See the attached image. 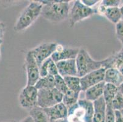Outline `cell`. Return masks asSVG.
<instances>
[{"instance_id":"4dcf8cb0","label":"cell","mask_w":123,"mask_h":122,"mask_svg":"<svg viewBox=\"0 0 123 122\" xmlns=\"http://www.w3.org/2000/svg\"><path fill=\"white\" fill-rule=\"evenodd\" d=\"M48 73L49 75L53 76H55L59 75L58 73V67L56 66V64L55 62H54L52 59L51 58L50 62L49 65V68H48Z\"/></svg>"},{"instance_id":"74e56055","label":"cell","mask_w":123,"mask_h":122,"mask_svg":"<svg viewBox=\"0 0 123 122\" xmlns=\"http://www.w3.org/2000/svg\"><path fill=\"white\" fill-rule=\"evenodd\" d=\"M119 8H120L121 13V14H122V16H123V5L121 7H119Z\"/></svg>"},{"instance_id":"f1b7e54d","label":"cell","mask_w":123,"mask_h":122,"mask_svg":"<svg viewBox=\"0 0 123 122\" xmlns=\"http://www.w3.org/2000/svg\"><path fill=\"white\" fill-rule=\"evenodd\" d=\"M51 60V58L46 59V60L42 62V64L39 67V72H40V76L45 77L49 75L48 73V68H49V65Z\"/></svg>"},{"instance_id":"60d3db41","label":"cell","mask_w":123,"mask_h":122,"mask_svg":"<svg viewBox=\"0 0 123 122\" xmlns=\"http://www.w3.org/2000/svg\"><path fill=\"white\" fill-rule=\"evenodd\" d=\"M121 112L122 114H123V110H121Z\"/></svg>"},{"instance_id":"ab89813d","label":"cell","mask_w":123,"mask_h":122,"mask_svg":"<svg viewBox=\"0 0 123 122\" xmlns=\"http://www.w3.org/2000/svg\"><path fill=\"white\" fill-rule=\"evenodd\" d=\"M17 122L15 120H11V121H7V122Z\"/></svg>"},{"instance_id":"ba28073f","label":"cell","mask_w":123,"mask_h":122,"mask_svg":"<svg viewBox=\"0 0 123 122\" xmlns=\"http://www.w3.org/2000/svg\"><path fill=\"white\" fill-rule=\"evenodd\" d=\"M56 46L57 43L53 42L45 43L30 50L39 67L41 66L43 61L51 58V55L54 53L56 49Z\"/></svg>"},{"instance_id":"603a6c76","label":"cell","mask_w":123,"mask_h":122,"mask_svg":"<svg viewBox=\"0 0 123 122\" xmlns=\"http://www.w3.org/2000/svg\"><path fill=\"white\" fill-rule=\"evenodd\" d=\"M79 93L75 92L69 89L66 92L63 94L62 103L69 109V107H72L77 103L79 101Z\"/></svg>"},{"instance_id":"30bf717a","label":"cell","mask_w":123,"mask_h":122,"mask_svg":"<svg viewBox=\"0 0 123 122\" xmlns=\"http://www.w3.org/2000/svg\"><path fill=\"white\" fill-rule=\"evenodd\" d=\"M80 49L73 48L69 47L64 46L60 44H57L56 49L54 53L51 55V58L55 62L61 60L75 59Z\"/></svg>"},{"instance_id":"d6a6232c","label":"cell","mask_w":123,"mask_h":122,"mask_svg":"<svg viewBox=\"0 0 123 122\" xmlns=\"http://www.w3.org/2000/svg\"><path fill=\"white\" fill-rule=\"evenodd\" d=\"M115 122H123V116L121 110H115Z\"/></svg>"},{"instance_id":"4fadbf2b","label":"cell","mask_w":123,"mask_h":122,"mask_svg":"<svg viewBox=\"0 0 123 122\" xmlns=\"http://www.w3.org/2000/svg\"><path fill=\"white\" fill-rule=\"evenodd\" d=\"M103 68L105 70L115 68L123 74V50L103 60Z\"/></svg>"},{"instance_id":"d4e9b609","label":"cell","mask_w":123,"mask_h":122,"mask_svg":"<svg viewBox=\"0 0 123 122\" xmlns=\"http://www.w3.org/2000/svg\"><path fill=\"white\" fill-rule=\"evenodd\" d=\"M55 87L59 91L61 92L62 94L66 93L69 90V88L68 87L64 78L60 75L55 76Z\"/></svg>"},{"instance_id":"836d02e7","label":"cell","mask_w":123,"mask_h":122,"mask_svg":"<svg viewBox=\"0 0 123 122\" xmlns=\"http://www.w3.org/2000/svg\"><path fill=\"white\" fill-rule=\"evenodd\" d=\"M6 31V25L3 22H0V39H2Z\"/></svg>"},{"instance_id":"2e32d148","label":"cell","mask_w":123,"mask_h":122,"mask_svg":"<svg viewBox=\"0 0 123 122\" xmlns=\"http://www.w3.org/2000/svg\"><path fill=\"white\" fill-rule=\"evenodd\" d=\"M94 116L92 122H105L106 112L105 101L102 97L93 102Z\"/></svg>"},{"instance_id":"6da1fadb","label":"cell","mask_w":123,"mask_h":122,"mask_svg":"<svg viewBox=\"0 0 123 122\" xmlns=\"http://www.w3.org/2000/svg\"><path fill=\"white\" fill-rule=\"evenodd\" d=\"M43 4L41 15L53 23H59L66 20L69 15V1L45 0L39 1Z\"/></svg>"},{"instance_id":"8992f818","label":"cell","mask_w":123,"mask_h":122,"mask_svg":"<svg viewBox=\"0 0 123 122\" xmlns=\"http://www.w3.org/2000/svg\"><path fill=\"white\" fill-rule=\"evenodd\" d=\"M27 82L26 86H34L40 79L39 67L30 51H28L25 59Z\"/></svg>"},{"instance_id":"7402d4cb","label":"cell","mask_w":123,"mask_h":122,"mask_svg":"<svg viewBox=\"0 0 123 122\" xmlns=\"http://www.w3.org/2000/svg\"><path fill=\"white\" fill-rule=\"evenodd\" d=\"M79 104H80L84 108L85 111L86 122H92L94 116V105L93 102L86 99H79Z\"/></svg>"},{"instance_id":"ac0fdd59","label":"cell","mask_w":123,"mask_h":122,"mask_svg":"<svg viewBox=\"0 0 123 122\" xmlns=\"http://www.w3.org/2000/svg\"><path fill=\"white\" fill-rule=\"evenodd\" d=\"M105 84V82L103 81L95 86L89 87V89L85 91V99L94 102V101L103 97Z\"/></svg>"},{"instance_id":"f35d334b","label":"cell","mask_w":123,"mask_h":122,"mask_svg":"<svg viewBox=\"0 0 123 122\" xmlns=\"http://www.w3.org/2000/svg\"><path fill=\"white\" fill-rule=\"evenodd\" d=\"M2 43H3V40L0 39V45L2 44ZM0 60H1V52H0Z\"/></svg>"},{"instance_id":"1f68e13d","label":"cell","mask_w":123,"mask_h":122,"mask_svg":"<svg viewBox=\"0 0 123 122\" xmlns=\"http://www.w3.org/2000/svg\"><path fill=\"white\" fill-rule=\"evenodd\" d=\"M81 1L86 6L89 7H92L98 2H99V0H81Z\"/></svg>"},{"instance_id":"d6986e66","label":"cell","mask_w":123,"mask_h":122,"mask_svg":"<svg viewBox=\"0 0 123 122\" xmlns=\"http://www.w3.org/2000/svg\"><path fill=\"white\" fill-rule=\"evenodd\" d=\"M29 116L33 118L34 122H50L49 117L44 109L37 106L30 109Z\"/></svg>"},{"instance_id":"f546056e","label":"cell","mask_w":123,"mask_h":122,"mask_svg":"<svg viewBox=\"0 0 123 122\" xmlns=\"http://www.w3.org/2000/svg\"><path fill=\"white\" fill-rule=\"evenodd\" d=\"M119 0H103L102 1L101 5L105 7H119L121 4Z\"/></svg>"},{"instance_id":"8fae6325","label":"cell","mask_w":123,"mask_h":122,"mask_svg":"<svg viewBox=\"0 0 123 122\" xmlns=\"http://www.w3.org/2000/svg\"><path fill=\"white\" fill-rule=\"evenodd\" d=\"M59 75L63 78L66 76H78L75 59L61 60L56 62Z\"/></svg>"},{"instance_id":"8d00e7d4","label":"cell","mask_w":123,"mask_h":122,"mask_svg":"<svg viewBox=\"0 0 123 122\" xmlns=\"http://www.w3.org/2000/svg\"><path fill=\"white\" fill-rule=\"evenodd\" d=\"M50 122H67L66 118V119H62V120H58L55 121H51Z\"/></svg>"},{"instance_id":"3957f363","label":"cell","mask_w":123,"mask_h":122,"mask_svg":"<svg viewBox=\"0 0 123 122\" xmlns=\"http://www.w3.org/2000/svg\"><path fill=\"white\" fill-rule=\"evenodd\" d=\"M75 60L77 74L79 78L101 69L103 67V60H94L88 51L84 48L80 49Z\"/></svg>"},{"instance_id":"ffe728a7","label":"cell","mask_w":123,"mask_h":122,"mask_svg":"<svg viewBox=\"0 0 123 122\" xmlns=\"http://www.w3.org/2000/svg\"><path fill=\"white\" fill-rule=\"evenodd\" d=\"M118 92V88L116 86L111 84L105 83L104 89L103 97L105 99L106 105L111 106V102Z\"/></svg>"},{"instance_id":"4316f807","label":"cell","mask_w":123,"mask_h":122,"mask_svg":"<svg viewBox=\"0 0 123 122\" xmlns=\"http://www.w3.org/2000/svg\"><path fill=\"white\" fill-rule=\"evenodd\" d=\"M115 29H116V37L121 43L122 48L121 50H123V17L116 24Z\"/></svg>"},{"instance_id":"9c48e42d","label":"cell","mask_w":123,"mask_h":122,"mask_svg":"<svg viewBox=\"0 0 123 122\" xmlns=\"http://www.w3.org/2000/svg\"><path fill=\"white\" fill-rule=\"evenodd\" d=\"M105 69L101 68L80 78L81 91L85 92L89 87L104 81Z\"/></svg>"},{"instance_id":"7a4b0ae2","label":"cell","mask_w":123,"mask_h":122,"mask_svg":"<svg viewBox=\"0 0 123 122\" xmlns=\"http://www.w3.org/2000/svg\"><path fill=\"white\" fill-rule=\"evenodd\" d=\"M42 6L43 4L39 1H31L17 20L14 27V31L21 32L28 28L41 15Z\"/></svg>"},{"instance_id":"5bb4252c","label":"cell","mask_w":123,"mask_h":122,"mask_svg":"<svg viewBox=\"0 0 123 122\" xmlns=\"http://www.w3.org/2000/svg\"><path fill=\"white\" fill-rule=\"evenodd\" d=\"M67 122H86L85 111L83 107L77 102L68 109Z\"/></svg>"},{"instance_id":"7c38bea8","label":"cell","mask_w":123,"mask_h":122,"mask_svg":"<svg viewBox=\"0 0 123 122\" xmlns=\"http://www.w3.org/2000/svg\"><path fill=\"white\" fill-rule=\"evenodd\" d=\"M43 109L47 114L50 122L66 119L68 117V108L62 103Z\"/></svg>"},{"instance_id":"83f0119b","label":"cell","mask_w":123,"mask_h":122,"mask_svg":"<svg viewBox=\"0 0 123 122\" xmlns=\"http://www.w3.org/2000/svg\"><path fill=\"white\" fill-rule=\"evenodd\" d=\"M115 110L113 109V107L111 106H110V105H107L105 122H115Z\"/></svg>"},{"instance_id":"277c9868","label":"cell","mask_w":123,"mask_h":122,"mask_svg":"<svg viewBox=\"0 0 123 122\" xmlns=\"http://www.w3.org/2000/svg\"><path fill=\"white\" fill-rule=\"evenodd\" d=\"M98 13V9L86 6L81 1H75L69 12V26L72 28L77 23Z\"/></svg>"},{"instance_id":"44dd1931","label":"cell","mask_w":123,"mask_h":122,"mask_svg":"<svg viewBox=\"0 0 123 122\" xmlns=\"http://www.w3.org/2000/svg\"><path fill=\"white\" fill-rule=\"evenodd\" d=\"M34 86L37 90L53 89L55 87V77L48 75L46 76L40 78Z\"/></svg>"},{"instance_id":"cb8c5ba5","label":"cell","mask_w":123,"mask_h":122,"mask_svg":"<svg viewBox=\"0 0 123 122\" xmlns=\"http://www.w3.org/2000/svg\"><path fill=\"white\" fill-rule=\"evenodd\" d=\"M64 79L69 89L80 93L81 91L80 78L79 76H66L64 78Z\"/></svg>"},{"instance_id":"e0dca14e","label":"cell","mask_w":123,"mask_h":122,"mask_svg":"<svg viewBox=\"0 0 123 122\" xmlns=\"http://www.w3.org/2000/svg\"><path fill=\"white\" fill-rule=\"evenodd\" d=\"M104 81L105 83L111 84L118 87L123 83V74L115 68L107 69L105 73Z\"/></svg>"},{"instance_id":"d590c367","label":"cell","mask_w":123,"mask_h":122,"mask_svg":"<svg viewBox=\"0 0 123 122\" xmlns=\"http://www.w3.org/2000/svg\"><path fill=\"white\" fill-rule=\"evenodd\" d=\"M118 91L121 93L123 95V83H122L119 87H118Z\"/></svg>"},{"instance_id":"9a60e30c","label":"cell","mask_w":123,"mask_h":122,"mask_svg":"<svg viewBox=\"0 0 123 122\" xmlns=\"http://www.w3.org/2000/svg\"><path fill=\"white\" fill-rule=\"evenodd\" d=\"M98 9V13H101L110 22L116 24L123 18L119 7H105L100 5Z\"/></svg>"},{"instance_id":"484cf974","label":"cell","mask_w":123,"mask_h":122,"mask_svg":"<svg viewBox=\"0 0 123 122\" xmlns=\"http://www.w3.org/2000/svg\"><path fill=\"white\" fill-rule=\"evenodd\" d=\"M111 106L115 110H123V95L119 91L112 101Z\"/></svg>"},{"instance_id":"52a82bcc","label":"cell","mask_w":123,"mask_h":122,"mask_svg":"<svg viewBox=\"0 0 123 122\" xmlns=\"http://www.w3.org/2000/svg\"><path fill=\"white\" fill-rule=\"evenodd\" d=\"M38 90L35 86H26L19 94V103L23 108L32 109L37 106Z\"/></svg>"},{"instance_id":"e575fe53","label":"cell","mask_w":123,"mask_h":122,"mask_svg":"<svg viewBox=\"0 0 123 122\" xmlns=\"http://www.w3.org/2000/svg\"><path fill=\"white\" fill-rule=\"evenodd\" d=\"M19 122H34V121H33V118H31L30 116H28Z\"/></svg>"},{"instance_id":"5b68a950","label":"cell","mask_w":123,"mask_h":122,"mask_svg":"<svg viewBox=\"0 0 123 122\" xmlns=\"http://www.w3.org/2000/svg\"><path fill=\"white\" fill-rule=\"evenodd\" d=\"M63 94L55 87L38 90L37 106L45 109L62 103Z\"/></svg>"}]
</instances>
